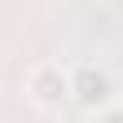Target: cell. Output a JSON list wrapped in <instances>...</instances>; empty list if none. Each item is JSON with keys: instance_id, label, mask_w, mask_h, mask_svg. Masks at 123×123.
I'll return each mask as SVG.
<instances>
[{"instance_id": "7a4b0ae2", "label": "cell", "mask_w": 123, "mask_h": 123, "mask_svg": "<svg viewBox=\"0 0 123 123\" xmlns=\"http://www.w3.org/2000/svg\"><path fill=\"white\" fill-rule=\"evenodd\" d=\"M110 97V75L101 66H75L70 70V101H84V105H101Z\"/></svg>"}, {"instance_id": "6da1fadb", "label": "cell", "mask_w": 123, "mask_h": 123, "mask_svg": "<svg viewBox=\"0 0 123 123\" xmlns=\"http://www.w3.org/2000/svg\"><path fill=\"white\" fill-rule=\"evenodd\" d=\"M22 92L40 110H62L70 101V66H62V62H35L26 70V79H22Z\"/></svg>"}, {"instance_id": "3957f363", "label": "cell", "mask_w": 123, "mask_h": 123, "mask_svg": "<svg viewBox=\"0 0 123 123\" xmlns=\"http://www.w3.org/2000/svg\"><path fill=\"white\" fill-rule=\"evenodd\" d=\"M101 123H123V105H114V110H105V114H101Z\"/></svg>"}]
</instances>
